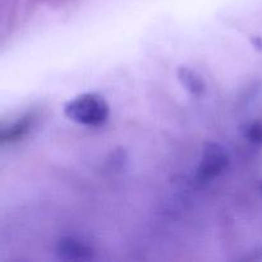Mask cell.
Returning <instances> with one entry per match:
<instances>
[{
    "instance_id": "1",
    "label": "cell",
    "mask_w": 262,
    "mask_h": 262,
    "mask_svg": "<svg viewBox=\"0 0 262 262\" xmlns=\"http://www.w3.org/2000/svg\"><path fill=\"white\" fill-rule=\"evenodd\" d=\"M109 113L106 100L95 92L78 95L64 105V114L68 119L87 127H100L105 124Z\"/></svg>"
},
{
    "instance_id": "2",
    "label": "cell",
    "mask_w": 262,
    "mask_h": 262,
    "mask_svg": "<svg viewBox=\"0 0 262 262\" xmlns=\"http://www.w3.org/2000/svg\"><path fill=\"white\" fill-rule=\"evenodd\" d=\"M229 163V154L222 145L216 142H206L202 147L196 178L200 182L212 181L227 170Z\"/></svg>"
},
{
    "instance_id": "3",
    "label": "cell",
    "mask_w": 262,
    "mask_h": 262,
    "mask_svg": "<svg viewBox=\"0 0 262 262\" xmlns=\"http://www.w3.org/2000/svg\"><path fill=\"white\" fill-rule=\"evenodd\" d=\"M55 251L58 257L64 261H90L95 256V250L91 246L73 237L60 238Z\"/></svg>"
},
{
    "instance_id": "4",
    "label": "cell",
    "mask_w": 262,
    "mask_h": 262,
    "mask_svg": "<svg viewBox=\"0 0 262 262\" xmlns=\"http://www.w3.org/2000/svg\"><path fill=\"white\" fill-rule=\"evenodd\" d=\"M177 77L182 86L193 96H201L206 91V84H205L202 77L188 67H179L177 69Z\"/></svg>"
},
{
    "instance_id": "5",
    "label": "cell",
    "mask_w": 262,
    "mask_h": 262,
    "mask_svg": "<svg viewBox=\"0 0 262 262\" xmlns=\"http://www.w3.org/2000/svg\"><path fill=\"white\" fill-rule=\"evenodd\" d=\"M31 123H32V115H26L9 128L3 129L2 142H15V141L22 140L30 130Z\"/></svg>"
},
{
    "instance_id": "6",
    "label": "cell",
    "mask_w": 262,
    "mask_h": 262,
    "mask_svg": "<svg viewBox=\"0 0 262 262\" xmlns=\"http://www.w3.org/2000/svg\"><path fill=\"white\" fill-rule=\"evenodd\" d=\"M243 137L256 146H262V124L258 122L247 123L241 128Z\"/></svg>"
},
{
    "instance_id": "7",
    "label": "cell",
    "mask_w": 262,
    "mask_h": 262,
    "mask_svg": "<svg viewBox=\"0 0 262 262\" xmlns=\"http://www.w3.org/2000/svg\"><path fill=\"white\" fill-rule=\"evenodd\" d=\"M124 151H114L112 152V160H110V168L112 169H119L122 168L123 163H125Z\"/></svg>"
},
{
    "instance_id": "8",
    "label": "cell",
    "mask_w": 262,
    "mask_h": 262,
    "mask_svg": "<svg viewBox=\"0 0 262 262\" xmlns=\"http://www.w3.org/2000/svg\"><path fill=\"white\" fill-rule=\"evenodd\" d=\"M251 43H252L253 48L257 49V50H262V38L258 37V36L251 37Z\"/></svg>"
}]
</instances>
